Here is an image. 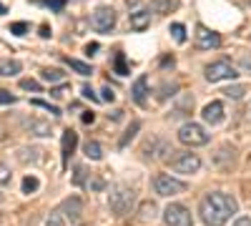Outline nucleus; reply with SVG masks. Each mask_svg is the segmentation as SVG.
<instances>
[{
	"label": "nucleus",
	"mask_w": 251,
	"mask_h": 226,
	"mask_svg": "<svg viewBox=\"0 0 251 226\" xmlns=\"http://www.w3.org/2000/svg\"><path fill=\"white\" fill-rule=\"evenodd\" d=\"M239 211V203L234 196H228L224 191H211L206 194L199 203V214H201V221L206 226H224L228 219Z\"/></svg>",
	"instance_id": "f257e3e1"
},
{
	"label": "nucleus",
	"mask_w": 251,
	"mask_h": 226,
	"mask_svg": "<svg viewBox=\"0 0 251 226\" xmlns=\"http://www.w3.org/2000/svg\"><path fill=\"white\" fill-rule=\"evenodd\" d=\"M80 214H83V201L78 196H68L60 206L50 211L46 226H75L80 221Z\"/></svg>",
	"instance_id": "f03ea898"
},
{
	"label": "nucleus",
	"mask_w": 251,
	"mask_h": 226,
	"mask_svg": "<svg viewBox=\"0 0 251 226\" xmlns=\"http://www.w3.org/2000/svg\"><path fill=\"white\" fill-rule=\"evenodd\" d=\"M136 203V191L131 186H126V183H116L108 194V206L116 216H126Z\"/></svg>",
	"instance_id": "7ed1b4c3"
},
{
	"label": "nucleus",
	"mask_w": 251,
	"mask_h": 226,
	"mask_svg": "<svg viewBox=\"0 0 251 226\" xmlns=\"http://www.w3.org/2000/svg\"><path fill=\"white\" fill-rule=\"evenodd\" d=\"M178 141L183 143V146H206V143L211 141V136L206 133V128L201 126V123L188 121L178 128Z\"/></svg>",
	"instance_id": "20e7f679"
},
{
	"label": "nucleus",
	"mask_w": 251,
	"mask_h": 226,
	"mask_svg": "<svg viewBox=\"0 0 251 226\" xmlns=\"http://www.w3.org/2000/svg\"><path fill=\"white\" fill-rule=\"evenodd\" d=\"M203 75H206L208 83H219V80H234L239 73H236V66L231 63V60L221 58V60L208 63V66L203 68Z\"/></svg>",
	"instance_id": "39448f33"
},
{
	"label": "nucleus",
	"mask_w": 251,
	"mask_h": 226,
	"mask_svg": "<svg viewBox=\"0 0 251 226\" xmlns=\"http://www.w3.org/2000/svg\"><path fill=\"white\" fill-rule=\"evenodd\" d=\"M153 191L158 196H178L186 191V183L174 178L171 174H156L153 176Z\"/></svg>",
	"instance_id": "423d86ee"
},
{
	"label": "nucleus",
	"mask_w": 251,
	"mask_h": 226,
	"mask_svg": "<svg viewBox=\"0 0 251 226\" xmlns=\"http://www.w3.org/2000/svg\"><path fill=\"white\" fill-rule=\"evenodd\" d=\"M91 25L98 33H111L116 28V10L111 5H98L91 15Z\"/></svg>",
	"instance_id": "0eeeda50"
},
{
	"label": "nucleus",
	"mask_w": 251,
	"mask_h": 226,
	"mask_svg": "<svg viewBox=\"0 0 251 226\" xmlns=\"http://www.w3.org/2000/svg\"><path fill=\"white\" fill-rule=\"evenodd\" d=\"M163 224L166 226H194V216L183 203H169L163 211Z\"/></svg>",
	"instance_id": "6e6552de"
},
{
	"label": "nucleus",
	"mask_w": 251,
	"mask_h": 226,
	"mask_svg": "<svg viewBox=\"0 0 251 226\" xmlns=\"http://www.w3.org/2000/svg\"><path fill=\"white\" fill-rule=\"evenodd\" d=\"M171 169L176 174H196L201 169V158L196 153H176L171 158Z\"/></svg>",
	"instance_id": "1a4fd4ad"
},
{
	"label": "nucleus",
	"mask_w": 251,
	"mask_h": 226,
	"mask_svg": "<svg viewBox=\"0 0 251 226\" xmlns=\"http://www.w3.org/2000/svg\"><path fill=\"white\" fill-rule=\"evenodd\" d=\"M221 46V35L206 25H196V48L199 50H216Z\"/></svg>",
	"instance_id": "9d476101"
},
{
	"label": "nucleus",
	"mask_w": 251,
	"mask_h": 226,
	"mask_svg": "<svg viewBox=\"0 0 251 226\" xmlns=\"http://www.w3.org/2000/svg\"><path fill=\"white\" fill-rule=\"evenodd\" d=\"M75 146H78V133H75L73 128H66V131H63V138H60V158H63V169L68 166V158L73 156Z\"/></svg>",
	"instance_id": "9b49d317"
},
{
	"label": "nucleus",
	"mask_w": 251,
	"mask_h": 226,
	"mask_svg": "<svg viewBox=\"0 0 251 226\" xmlns=\"http://www.w3.org/2000/svg\"><path fill=\"white\" fill-rule=\"evenodd\" d=\"M201 116H203V121L208 123V126H219V123H224V118H226L224 103H221V100H211V103L203 106Z\"/></svg>",
	"instance_id": "f8f14e48"
},
{
	"label": "nucleus",
	"mask_w": 251,
	"mask_h": 226,
	"mask_svg": "<svg viewBox=\"0 0 251 226\" xmlns=\"http://www.w3.org/2000/svg\"><path fill=\"white\" fill-rule=\"evenodd\" d=\"M131 98L136 100L138 106L149 103V78H146V75H138L136 78V83L131 86Z\"/></svg>",
	"instance_id": "ddd939ff"
},
{
	"label": "nucleus",
	"mask_w": 251,
	"mask_h": 226,
	"mask_svg": "<svg viewBox=\"0 0 251 226\" xmlns=\"http://www.w3.org/2000/svg\"><path fill=\"white\" fill-rule=\"evenodd\" d=\"M23 128L28 131V133H33V136H50V123L48 121H43V118H25L23 121Z\"/></svg>",
	"instance_id": "4468645a"
},
{
	"label": "nucleus",
	"mask_w": 251,
	"mask_h": 226,
	"mask_svg": "<svg viewBox=\"0 0 251 226\" xmlns=\"http://www.w3.org/2000/svg\"><path fill=\"white\" fill-rule=\"evenodd\" d=\"M151 25V10H133L131 13V30L141 33Z\"/></svg>",
	"instance_id": "2eb2a0df"
},
{
	"label": "nucleus",
	"mask_w": 251,
	"mask_h": 226,
	"mask_svg": "<svg viewBox=\"0 0 251 226\" xmlns=\"http://www.w3.org/2000/svg\"><path fill=\"white\" fill-rule=\"evenodd\" d=\"M20 60H15V58H0V75L3 78H13V75H18L20 73Z\"/></svg>",
	"instance_id": "dca6fc26"
},
{
	"label": "nucleus",
	"mask_w": 251,
	"mask_h": 226,
	"mask_svg": "<svg viewBox=\"0 0 251 226\" xmlns=\"http://www.w3.org/2000/svg\"><path fill=\"white\" fill-rule=\"evenodd\" d=\"M178 8V0H151V10L158 13V15H166Z\"/></svg>",
	"instance_id": "f3484780"
},
{
	"label": "nucleus",
	"mask_w": 251,
	"mask_h": 226,
	"mask_svg": "<svg viewBox=\"0 0 251 226\" xmlns=\"http://www.w3.org/2000/svg\"><path fill=\"white\" fill-rule=\"evenodd\" d=\"M83 151H86V156H88L91 161H100V158H103V149H100L98 141H88L86 146H83Z\"/></svg>",
	"instance_id": "a211bd4d"
},
{
	"label": "nucleus",
	"mask_w": 251,
	"mask_h": 226,
	"mask_svg": "<svg viewBox=\"0 0 251 226\" xmlns=\"http://www.w3.org/2000/svg\"><path fill=\"white\" fill-rule=\"evenodd\" d=\"M66 63H68V68H73L80 75H91L93 73V68L88 63H83V60H78V58H66Z\"/></svg>",
	"instance_id": "6ab92c4d"
},
{
	"label": "nucleus",
	"mask_w": 251,
	"mask_h": 226,
	"mask_svg": "<svg viewBox=\"0 0 251 226\" xmlns=\"http://www.w3.org/2000/svg\"><path fill=\"white\" fill-rule=\"evenodd\" d=\"M40 75H43V80H48V83H63V80H66V73L60 68H46Z\"/></svg>",
	"instance_id": "aec40b11"
},
{
	"label": "nucleus",
	"mask_w": 251,
	"mask_h": 226,
	"mask_svg": "<svg viewBox=\"0 0 251 226\" xmlns=\"http://www.w3.org/2000/svg\"><path fill=\"white\" fill-rule=\"evenodd\" d=\"M113 71H116L118 75H128V73H131V68H128V63H126V55H123V53H116V55H113Z\"/></svg>",
	"instance_id": "412c9836"
},
{
	"label": "nucleus",
	"mask_w": 251,
	"mask_h": 226,
	"mask_svg": "<svg viewBox=\"0 0 251 226\" xmlns=\"http://www.w3.org/2000/svg\"><path fill=\"white\" fill-rule=\"evenodd\" d=\"M30 106H35V108H46V111H50V116H60V108H58V106H50L48 100L33 98V100H30Z\"/></svg>",
	"instance_id": "4be33fe9"
},
{
	"label": "nucleus",
	"mask_w": 251,
	"mask_h": 226,
	"mask_svg": "<svg viewBox=\"0 0 251 226\" xmlns=\"http://www.w3.org/2000/svg\"><path fill=\"white\" fill-rule=\"evenodd\" d=\"M33 3H38V5H48L53 13H60L63 8H66V0H33Z\"/></svg>",
	"instance_id": "5701e85b"
},
{
	"label": "nucleus",
	"mask_w": 251,
	"mask_h": 226,
	"mask_svg": "<svg viewBox=\"0 0 251 226\" xmlns=\"http://www.w3.org/2000/svg\"><path fill=\"white\" fill-rule=\"evenodd\" d=\"M174 91H178V83H169V80H166V83L158 88V100H166L169 96H174Z\"/></svg>",
	"instance_id": "b1692460"
},
{
	"label": "nucleus",
	"mask_w": 251,
	"mask_h": 226,
	"mask_svg": "<svg viewBox=\"0 0 251 226\" xmlns=\"http://www.w3.org/2000/svg\"><path fill=\"white\" fill-rule=\"evenodd\" d=\"M224 93H226L228 98H234V100H241V98L246 96V86H228Z\"/></svg>",
	"instance_id": "393cba45"
},
{
	"label": "nucleus",
	"mask_w": 251,
	"mask_h": 226,
	"mask_svg": "<svg viewBox=\"0 0 251 226\" xmlns=\"http://www.w3.org/2000/svg\"><path fill=\"white\" fill-rule=\"evenodd\" d=\"M38 186H40V181L35 176H25L23 178V194H33V191H38Z\"/></svg>",
	"instance_id": "a878e982"
},
{
	"label": "nucleus",
	"mask_w": 251,
	"mask_h": 226,
	"mask_svg": "<svg viewBox=\"0 0 251 226\" xmlns=\"http://www.w3.org/2000/svg\"><path fill=\"white\" fill-rule=\"evenodd\" d=\"M171 35H174L176 43H186V28H183L181 23H174V25H171Z\"/></svg>",
	"instance_id": "bb28decb"
},
{
	"label": "nucleus",
	"mask_w": 251,
	"mask_h": 226,
	"mask_svg": "<svg viewBox=\"0 0 251 226\" xmlns=\"http://www.w3.org/2000/svg\"><path fill=\"white\" fill-rule=\"evenodd\" d=\"M138 128H141V123H138V121H133V123H131V126H128V131H126V136L121 138V149H123V146H126V143H128V141L133 138V136H136V131H138Z\"/></svg>",
	"instance_id": "cd10ccee"
},
{
	"label": "nucleus",
	"mask_w": 251,
	"mask_h": 226,
	"mask_svg": "<svg viewBox=\"0 0 251 226\" xmlns=\"http://www.w3.org/2000/svg\"><path fill=\"white\" fill-rule=\"evenodd\" d=\"M20 88H23V91H33V93H40V83H38V80H33V78H23V80H20Z\"/></svg>",
	"instance_id": "c85d7f7f"
},
{
	"label": "nucleus",
	"mask_w": 251,
	"mask_h": 226,
	"mask_svg": "<svg viewBox=\"0 0 251 226\" xmlns=\"http://www.w3.org/2000/svg\"><path fill=\"white\" fill-rule=\"evenodd\" d=\"M15 96L10 93V91H5V88H0V106H8V103H15Z\"/></svg>",
	"instance_id": "c756f323"
},
{
	"label": "nucleus",
	"mask_w": 251,
	"mask_h": 226,
	"mask_svg": "<svg viewBox=\"0 0 251 226\" xmlns=\"http://www.w3.org/2000/svg\"><path fill=\"white\" fill-rule=\"evenodd\" d=\"M28 30H30L28 23H13V25H10V33H13V35H25Z\"/></svg>",
	"instance_id": "7c9ffc66"
},
{
	"label": "nucleus",
	"mask_w": 251,
	"mask_h": 226,
	"mask_svg": "<svg viewBox=\"0 0 251 226\" xmlns=\"http://www.w3.org/2000/svg\"><path fill=\"white\" fill-rule=\"evenodd\" d=\"M239 66H241L246 73H251V53H241V55H239Z\"/></svg>",
	"instance_id": "2f4dec72"
},
{
	"label": "nucleus",
	"mask_w": 251,
	"mask_h": 226,
	"mask_svg": "<svg viewBox=\"0 0 251 226\" xmlns=\"http://www.w3.org/2000/svg\"><path fill=\"white\" fill-rule=\"evenodd\" d=\"M153 214H156V206H153V203H143V206H141V219H153Z\"/></svg>",
	"instance_id": "473e14b6"
},
{
	"label": "nucleus",
	"mask_w": 251,
	"mask_h": 226,
	"mask_svg": "<svg viewBox=\"0 0 251 226\" xmlns=\"http://www.w3.org/2000/svg\"><path fill=\"white\" fill-rule=\"evenodd\" d=\"M8 181H10V169L5 166V163H0V186H5Z\"/></svg>",
	"instance_id": "72a5a7b5"
},
{
	"label": "nucleus",
	"mask_w": 251,
	"mask_h": 226,
	"mask_svg": "<svg viewBox=\"0 0 251 226\" xmlns=\"http://www.w3.org/2000/svg\"><path fill=\"white\" fill-rule=\"evenodd\" d=\"M103 96H100V100H108V103H113L116 100V93H113V88L111 86H103V91H100Z\"/></svg>",
	"instance_id": "f704fd0d"
},
{
	"label": "nucleus",
	"mask_w": 251,
	"mask_h": 226,
	"mask_svg": "<svg viewBox=\"0 0 251 226\" xmlns=\"http://www.w3.org/2000/svg\"><path fill=\"white\" fill-rule=\"evenodd\" d=\"M83 96H86L88 100H93V103H98V100H100V96H96V91L91 86H83Z\"/></svg>",
	"instance_id": "c9c22d12"
},
{
	"label": "nucleus",
	"mask_w": 251,
	"mask_h": 226,
	"mask_svg": "<svg viewBox=\"0 0 251 226\" xmlns=\"http://www.w3.org/2000/svg\"><path fill=\"white\" fill-rule=\"evenodd\" d=\"M83 178H86V169H83V166H78V169H75V176H73V181L78 183V186H83Z\"/></svg>",
	"instance_id": "e433bc0d"
},
{
	"label": "nucleus",
	"mask_w": 251,
	"mask_h": 226,
	"mask_svg": "<svg viewBox=\"0 0 251 226\" xmlns=\"http://www.w3.org/2000/svg\"><path fill=\"white\" fill-rule=\"evenodd\" d=\"M234 226H251V219H249V216H239V219L234 221Z\"/></svg>",
	"instance_id": "4c0bfd02"
},
{
	"label": "nucleus",
	"mask_w": 251,
	"mask_h": 226,
	"mask_svg": "<svg viewBox=\"0 0 251 226\" xmlns=\"http://www.w3.org/2000/svg\"><path fill=\"white\" fill-rule=\"evenodd\" d=\"M98 48H100L98 43H88V46H86V53H88V55H96V53H98Z\"/></svg>",
	"instance_id": "58836bf2"
},
{
	"label": "nucleus",
	"mask_w": 251,
	"mask_h": 226,
	"mask_svg": "<svg viewBox=\"0 0 251 226\" xmlns=\"http://www.w3.org/2000/svg\"><path fill=\"white\" fill-rule=\"evenodd\" d=\"M63 93H66V86H60V88H53V91H50V96H53V98H60Z\"/></svg>",
	"instance_id": "ea45409f"
},
{
	"label": "nucleus",
	"mask_w": 251,
	"mask_h": 226,
	"mask_svg": "<svg viewBox=\"0 0 251 226\" xmlns=\"http://www.w3.org/2000/svg\"><path fill=\"white\" fill-rule=\"evenodd\" d=\"M138 3H141V0H126V5H128L131 10H138Z\"/></svg>",
	"instance_id": "a19ab883"
},
{
	"label": "nucleus",
	"mask_w": 251,
	"mask_h": 226,
	"mask_svg": "<svg viewBox=\"0 0 251 226\" xmlns=\"http://www.w3.org/2000/svg\"><path fill=\"white\" fill-rule=\"evenodd\" d=\"M93 118H96L93 113H83V123H93Z\"/></svg>",
	"instance_id": "79ce46f5"
},
{
	"label": "nucleus",
	"mask_w": 251,
	"mask_h": 226,
	"mask_svg": "<svg viewBox=\"0 0 251 226\" xmlns=\"http://www.w3.org/2000/svg\"><path fill=\"white\" fill-rule=\"evenodd\" d=\"M40 35L48 38V35H50V28H48V25H43V28H40Z\"/></svg>",
	"instance_id": "37998d69"
},
{
	"label": "nucleus",
	"mask_w": 251,
	"mask_h": 226,
	"mask_svg": "<svg viewBox=\"0 0 251 226\" xmlns=\"http://www.w3.org/2000/svg\"><path fill=\"white\" fill-rule=\"evenodd\" d=\"M0 15H5V5L3 3H0Z\"/></svg>",
	"instance_id": "c03bdc74"
},
{
	"label": "nucleus",
	"mask_w": 251,
	"mask_h": 226,
	"mask_svg": "<svg viewBox=\"0 0 251 226\" xmlns=\"http://www.w3.org/2000/svg\"><path fill=\"white\" fill-rule=\"evenodd\" d=\"M0 203H3V196H0Z\"/></svg>",
	"instance_id": "a18cd8bd"
}]
</instances>
